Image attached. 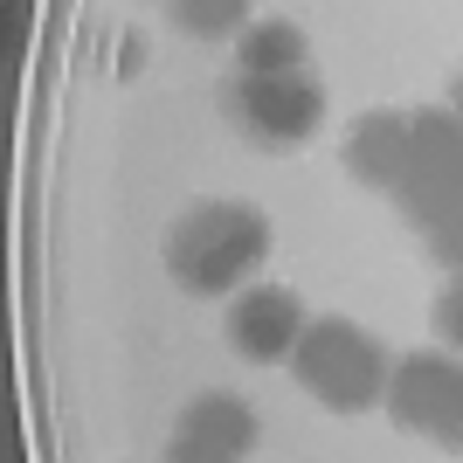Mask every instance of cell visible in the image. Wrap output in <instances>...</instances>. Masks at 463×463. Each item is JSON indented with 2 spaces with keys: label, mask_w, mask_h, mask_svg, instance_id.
<instances>
[{
  "label": "cell",
  "mask_w": 463,
  "mask_h": 463,
  "mask_svg": "<svg viewBox=\"0 0 463 463\" xmlns=\"http://www.w3.org/2000/svg\"><path fill=\"white\" fill-rule=\"evenodd\" d=\"M222 104H229V125L263 153H290L326 125V90L311 70H290V77H242L235 70Z\"/></svg>",
  "instance_id": "3"
},
{
  "label": "cell",
  "mask_w": 463,
  "mask_h": 463,
  "mask_svg": "<svg viewBox=\"0 0 463 463\" xmlns=\"http://www.w3.org/2000/svg\"><path fill=\"white\" fill-rule=\"evenodd\" d=\"M387 346L373 332H360L353 318H311L298 353H290V381L305 387L318 408L332 415H367V408L387 402Z\"/></svg>",
  "instance_id": "2"
},
{
  "label": "cell",
  "mask_w": 463,
  "mask_h": 463,
  "mask_svg": "<svg viewBox=\"0 0 463 463\" xmlns=\"http://www.w3.org/2000/svg\"><path fill=\"white\" fill-rule=\"evenodd\" d=\"M166 14H174V28L194 35V42H235L256 21L250 0H166Z\"/></svg>",
  "instance_id": "10"
},
{
  "label": "cell",
  "mask_w": 463,
  "mask_h": 463,
  "mask_svg": "<svg viewBox=\"0 0 463 463\" xmlns=\"http://www.w3.org/2000/svg\"><path fill=\"white\" fill-rule=\"evenodd\" d=\"M449 111H457V118H463V77H457V83H449Z\"/></svg>",
  "instance_id": "13"
},
{
  "label": "cell",
  "mask_w": 463,
  "mask_h": 463,
  "mask_svg": "<svg viewBox=\"0 0 463 463\" xmlns=\"http://www.w3.org/2000/svg\"><path fill=\"white\" fill-rule=\"evenodd\" d=\"M235 70L242 77H290V70H311V42L298 21L284 14H263L235 35Z\"/></svg>",
  "instance_id": "9"
},
{
  "label": "cell",
  "mask_w": 463,
  "mask_h": 463,
  "mask_svg": "<svg viewBox=\"0 0 463 463\" xmlns=\"http://www.w3.org/2000/svg\"><path fill=\"white\" fill-rule=\"evenodd\" d=\"M305 298L284 284H242L222 311V339L242 367H290V353L305 339Z\"/></svg>",
  "instance_id": "6"
},
{
  "label": "cell",
  "mask_w": 463,
  "mask_h": 463,
  "mask_svg": "<svg viewBox=\"0 0 463 463\" xmlns=\"http://www.w3.org/2000/svg\"><path fill=\"white\" fill-rule=\"evenodd\" d=\"M422 242H429V256H436L443 270H463V201L436 222V229H422Z\"/></svg>",
  "instance_id": "11"
},
{
  "label": "cell",
  "mask_w": 463,
  "mask_h": 463,
  "mask_svg": "<svg viewBox=\"0 0 463 463\" xmlns=\"http://www.w3.org/2000/svg\"><path fill=\"white\" fill-rule=\"evenodd\" d=\"M463 201V118L457 111H408V174L394 187L408 229H436Z\"/></svg>",
  "instance_id": "4"
},
{
  "label": "cell",
  "mask_w": 463,
  "mask_h": 463,
  "mask_svg": "<svg viewBox=\"0 0 463 463\" xmlns=\"http://www.w3.org/2000/svg\"><path fill=\"white\" fill-rule=\"evenodd\" d=\"M436 339H443L449 353H463V270L449 277V290L436 298Z\"/></svg>",
  "instance_id": "12"
},
{
  "label": "cell",
  "mask_w": 463,
  "mask_h": 463,
  "mask_svg": "<svg viewBox=\"0 0 463 463\" xmlns=\"http://www.w3.org/2000/svg\"><path fill=\"white\" fill-rule=\"evenodd\" d=\"M339 166H346L353 187H373V194H394L408 174V111H367L353 118L346 146H339Z\"/></svg>",
  "instance_id": "8"
},
{
  "label": "cell",
  "mask_w": 463,
  "mask_h": 463,
  "mask_svg": "<svg viewBox=\"0 0 463 463\" xmlns=\"http://www.w3.org/2000/svg\"><path fill=\"white\" fill-rule=\"evenodd\" d=\"M166 277L187 298H235L270 263V214L256 201H194L159 242Z\"/></svg>",
  "instance_id": "1"
},
{
  "label": "cell",
  "mask_w": 463,
  "mask_h": 463,
  "mask_svg": "<svg viewBox=\"0 0 463 463\" xmlns=\"http://www.w3.org/2000/svg\"><path fill=\"white\" fill-rule=\"evenodd\" d=\"M256 408L242 394H194L180 408L174 436H166V457L174 463H235V457H256Z\"/></svg>",
  "instance_id": "7"
},
{
  "label": "cell",
  "mask_w": 463,
  "mask_h": 463,
  "mask_svg": "<svg viewBox=\"0 0 463 463\" xmlns=\"http://www.w3.org/2000/svg\"><path fill=\"white\" fill-rule=\"evenodd\" d=\"M387 415L402 436L463 449V353H408L387 373Z\"/></svg>",
  "instance_id": "5"
}]
</instances>
